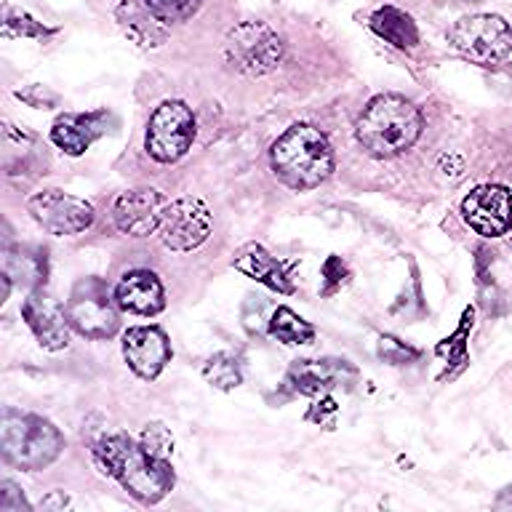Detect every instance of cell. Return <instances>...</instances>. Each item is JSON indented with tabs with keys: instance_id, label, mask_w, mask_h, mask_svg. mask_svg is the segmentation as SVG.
<instances>
[{
	"instance_id": "6da1fadb",
	"label": "cell",
	"mask_w": 512,
	"mask_h": 512,
	"mask_svg": "<svg viewBox=\"0 0 512 512\" xmlns=\"http://www.w3.org/2000/svg\"><path fill=\"white\" fill-rule=\"evenodd\" d=\"M94 456L110 478H115L139 502L155 504L174 488V470L168 459H158L144 451L128 435H110L96 443Z\"/></svg>"
},
{
	"instance_id": "7a4b0ae2",
	"label": "cell",
	"mask_w": 512,
	"mask_h": 512,
	"mask_svg": "<svg viewBox=\"0 0 512 512\" xmlns=\"http://www.w3.org/2000/svg\"><path fill=\"white\" fill-rule=\"evenodd\" d=\"M422 112L416 110L414 102H408L398 94L374 96L360 112L355 123V136L363 144V150L376 158H395L422 134Z\"/></svg>"
},
{
	"instance_id": "3957f363",
	"label": "cell",
	"mask_w": 512,
	"mask_h": 512,
	"mask_svg": "<svg viewBox=\"0 0 512 512\" xmlns=\"http://www.w3.org/2000/svg\"><path fill=\"white\" fill-rule=\"evenodd\" d=\"M270 160L280 182L299 192L315 190L334 171V150L326 134L307 123H296L278 136V142L272 144Z\"/></svg>"
},
{
	"instance_id": "277c9868",
	"label": "cell",
	"mask_w": 512,
	"mask_h": 512,
	"mask_svg": "<svg viewBox=\"0 0 512 512\" xmlns=\"http://www.w3.org/2000/svg\"><path fill=\"white\" fill-rule=\"evenodd\" d=\"M64 438L43 416L6 411L0 419V451L19 470H43L62 454Z\"/></svg>"
},
{
	"instance_id": "5b68a950",
	"label": "cell",
	"mask_w": 512,
	"mask_h": 512,
	"mask_svg": "<svg viewBox=\"0 0 512 512\" xmlns=\"http://www.w3.org/2000/svg\"><path fill=\"white\" fill-rule=\"evenodd\" d=\"M448 40L475 64H502L512 56V27L496 14L464 16L451 27Z\"/></svg>"
},
{
	"instance_id": "8992f818",
	"label": "cell",
	"mask_w": 512,
	"mask_h": 512,
	"mask_svg": "<svg viewBox=\"0 0 512 512\" xmlns=\"http://www.w3.org/2000/svg\"><path fill=\"white\" fill-rule=\"evenodd\" d=\"M110 299V291L99 278H83L75 283L67 299V320L86 339H110L118 331V310Z\"/></svg>"
},
{
	"instance_id": "52a82bcc",
	"label": "cell",
	"mask_w": 512,
	"mask_h": 512,
	"mask_svg": "<svg viewBox=\"0 0 512 512\" xmlns=\"http://www.w3.org/2000/svg\"><path fill=\"white\" fill-rule=\"evenodd\" d=\"M195 139V115L184 102L171 99L155 107L147 123V152L158 163H176L187 155Z\"/></svg>"
},
{
	"instance_id": "ba28073f",
	"label": "cell",
	"mask_w": 512,
	"mask_h": 512,
	"mask_svg": "<svg viewBox=\"0 0 512 512\" xmlns=\"http://www.w3.org/2000/svg\"><path fill=\"white\" fill-rule=\"evenodd\" d=\"M283 56V43L264 22H243L227 35V59L246 75L275 70Z\"/></svg>"
},
{
	"instance_id": "9c48e42d",
	"label": "cell",
	"mask_w": 512,
	"mask_h": 512,
	"mask_svg": "<svg viewBox=\"0 0 512 512\" xmlns=\"http://www.w3.org/2000/svg\"><path fill=\"white\" fill-rule=\"evenodd\" d=\"M214 230V216L198 198H179L168 203L160 222V240L171 251H192L203 246Z\"/></svg>"
},
{
	"instance_id": "30bf717a",
	"label": "cell",
	"mask_w": 512,
	"mask_h": 512,
	"mask_svg": "<svg viewBox=\"0 0 512 512\" xmlns=\"http://www.w3.org/2000/svg\"><path fill=\"white\" fill-rule=\"evenodd\" d=\"M27 208L32 219L51 235H78L94 224V206L62 190H43L32 195Z\"/></svg>"
},
{
	"instance_id": "8fae6325",
	"label": "cell",
	"mask_w": 512,
	"mask_h": 512,
	"mask_svg": "<svg viewBox=\"0 0 512 512\" xmlns=\"http://www.w3.org/2000/svg\"><path fill=\"white\" fill-rule=\"evenodd\" d=\"M462 216L483 238H499L512 227V192L504 184H480L462 200Z\"/></svg>"
},
{
	"instance_id": "7c38bea8",
	"label": "cell",
	"mask_w": 512,
	"mask_h": 512,
	"mask_svg": "<svg viewBox=\"0 0 512 512\" xmlns=\"http://www.w3.org/2000/svg\"><path fill=\"white\" fill-rule=\"evenodd\" d=\"M166 206L168 200L163 198L158 190H152V187H139V190L123 192V195L115 200L112 219H115V227H118L120 232L134 235V238H144V235H152L155 230H160Z\"/></svg>"
},
{
	"instance_id": "4fadbf2b",
	"label": "cell",
	"mask_w": 512,
	"mask_h": 512,
	"mask_svg": "<svg viewBox=\"0 0 512 512\" xmlns=\"http://www.w3.org/2000/svg\"><path fill=\"white\" fill-rule=\"evenodd\" d=\"M22 318L27 320V326L32 328V334L40 342L43 350H64L70 344V320H67V310L62 304L51 299L48 294H30L22 304Z\"/></svg>"
},
{
	"instance_id": "5bb4252c",
	"label": "cell",
	"mask_w": 512,
	"mask_h": 512,
	"mask_svg": "<svg viewBox=\"0 0 512 512\" xmlns=\"http://www.w3.org/2000/svg\"><path fill=\"white\" fill-rule=\"evenodd\" d=\"M123 358L136 376L155 379L171 360V342L158 326H134L123 334Z\"/></svg>"
},
{
	"instance_id": "9a60e30c",
	"label": "cell",
	"mask_w": 512,
	"mask_h": 512,
	"mask_svg": "<svg viewBox=\"0 0 512 512\" xmlns=\"http://www.w3.org/2000/svg\"><path fill=\"white\" fill-rule=\"evenodd\" d=\"M288 379L304 395H320V392L350 387L358 379V371L347 360H296Z\"/></svg>"
},
{
	"instance_id": "2e32d148",
	"label": "cell",
	"mask_w": 512,
	"mask_h": 512,
	"mask_svg": "<svg viewBox=\"0 0 512 512\" xmlns=\"http://www.w3.org/2000/svg\"><path fill=\"white\" fill-rule=\"evenodd\" d=\"M115 302L123 312L134 315H158L166 307V291L155 272L131 270L115 288Z\"/></svg>"
},
{
	"instance_id": "e0dca14e",
	"label": "cell",
	"mask_w": 512,
	"mask_h": 512,
	"mask_svg": "<svg viewBox=\"0 0 512 512\" xmlns=\"http://www.w3.org/2000/svg\"><path fill=\"white\" fill-rule=\"evenodd\" d=\"M104 112H88V115H62L51 126V139L59 150L67 155H83L91 144L104 134Z\"/></svg>"
},
{
	"instance_id": "ac0fdd59",
	"label": "cell",
	"mask_w": 512,
	"mask_h": 512,
	"mask_svg": "<svg viewBox=\"0 0 512 512\" xmlns=\"http://www.w3.org/2000/svg\"><path fill=\"white\" fill-rule=\"evenodd\" d=\"M232 267L243 272L246 278H254L256 283H264L272 291H280V294H291L294 291L286 267L275 256L267 254L259 243H248V246L240 248L235 259H232Z\"/></svg>"
},
{
	"instance_id": "d6986e66",
	"label": "cell",
	"mask_w": 512,
	"mask_h": 512,
	"mask_svg": "<svg viewBox=\"0 0 512 512\" xmlns=\"http://www.w3.org/2000/svg\"><path fill=\"white\" fill-rule=\"evenodd\" d=\"M3 275L24 288H40L48 278L46 251L32 246H11L3 251Z\"/></svg>"
},
{
	"instance_id": "ffe728a7",
	"label": "cell",
	"mask_w": 512,
	"mask_h": 512,
	"mask_svg": "<svg viewBox=\"0 0 512 512\" xmlns=\"http://www.w3.org/2000/svg\"><path fill=\"white\" fill-rule=\"evenodd\" d=\"M371 30L384 38L387 43H392L400 51H411V48L419 43V32H416V24L411 22V16L398 11V8H379L374 16H371Z\"/></svg>"
},
{
	"instance_id": "44dd1931",
	"label": "cell",
	"mask_w": 512,
	"mask_h": 512,
	"mask_svg": "<svg viewBox=\"0 0 512 512\" xmlns=\"http://www.w3.org/2000/svg\"><path fill=\"white\" fill-rule=\"evenodd\" d=\"M270 334L283 344H307L315 336V328L304 318H299L291 307H278L272 312Z\"/></svg>"
},
{
	"instance_id": "7402d4cb",
	"label": "cell",
	"mask_w": 512,
	"mask_h": 512,
	"mask_svg": "<svg viewBox=\"0 0 512 512\" xmlns=\"http://www.w3.org/2000/svg\"><path fill=\"white\" fill-rule=\"evenodd\" d=\"M203 376H206L208 384H214L219 390H232V387H238L243 374H240L238 360L227 355V352H219L214 358L208 360L206 368H203Z\"/></svg>"
},
{
	"instance_id": "603a6c76",
	"label": "cell",
	"mask_w": 512,
	"mask_h": 512,
	"mask_svg": "<svg viewBox=\"0 0 512 512\" xmlns=\"http://www.w3.org/2000/svg\"><path fill=\"white\" fill-rule=\"evenodd\" d=\"M144 6L158 22L176 24L190 19L200 8V0H144Z\"/></svg>"
},
{
	"instance_id": "cb8c5ba5",
	"label": "cell",
	"mask_w": 512,
	"mask_h": 512,
	"mask_svg": "<svg viewBox=\"0 0 512 512\" xmlns=\"http://www.w3.org/2000/svg\"><path fill=\"white\" fill-rule=\"evenodd\" d=\"M139 443L144 446V451H150V454L158 456V459H168V456L174 454V438H171V432H168L160 422L147 424Z\"/></svg>"
},
{
	"instance_id": "d4e9b609",
	"label": "cell",
	"mask_w": 512,
	"mask_h": 512,
	"mask_svg": "<svg viewBox=\"0 0 512 512\" xmlns=\"http://www.w3.org/2000/svg\"><path fill=\"white\" fill-rule=\"evenodd\" d=\"M323 278H326V288H323V294L331 296L336 288H342L350 278V270H347V264L339 259V256H331L326 264H323Z\"/></svg>"
},
{
	"instance_id": "484cf974",
	"label": "cell",
	"mask_w": 512,
	"mask_h": 512,
	"mask_svg": "<svg viewBox=\"0 0 512 512\" xmlns=\"http://www.w3.org/2000/svg\"><path fill=\"white\" fill-rule=\"evenodd\" d=\"M27 502H24L22 491L11 483V480H3L0 483V512H27Z\"/></svg>"
}]
</instances>
